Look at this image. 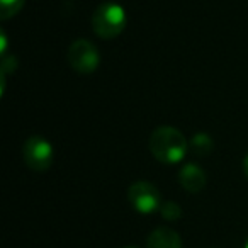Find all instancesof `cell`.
I'll list each match as a JSON object with an SVG mask.
<instances>
[{
    "instance_id": "1",
    "label": "cell",
    "mask_w": 248,
    "mask_h": 248,
    "mask_svg": "<svg viewBox=\"0 0 248 248\" xmlns=\"http://www.w3.org/2000/svg\"><path fill=\"white\" fill-rule=\"evenodd\" d=\"M150 152L158 162L175 165L186 158L190 145L184 133L172 126H160L150 135Z\"/></svg>"
},
{
    "instance_id": "2",
    "label": "cell",
    "mask_w": 248,
    "mask_h": 248,
    "mask_svg": "<svg viewBox=\"0 0 248 248\" xmlns=\"http://www.w3.org/2000/svg\"><path fill=\"white\" fill-rule=\"evenodd\" d=\"M128 16L117 2H106L92 14V29L100 39H114L126 29Z\"/></svg>"
},
{
    "instance_id": "3",
    "label": "cell",
    "mask_w": 248,
    "mask_h": 248,
    "mask_svg": "<svg viewBox=\"0 0 248 248\" xmlns=\"http://www.w3.org/2000/svg\"><path fill=\"white\" fill-rule=\"evenodd\" d=\"M70 66L78 73H92L99 68L100 65V55L97 46L89 39H75L70 45L68 53H66Z\"/></svg>"
},
{
    "instance_id": "4",
    "label": "cell",
    "mask_w": 248,
    "mask_h": 248,
    "mask_svg": "<svg viewBox=\"0 0 248 248\" xmlns=\"http://www.w3.org/2000/svg\"><path fill=\"white\" fill-rule=\"evenodd\" d=\"M26 165L34 172H45L53 165L55 160V150L53 145L46 138L39 135H34L26 140L24 148H22Z\"/></svg>"
},
{
    "instance_id": "5",
    "label": "cell",
    "mask_w": 248,
    "mask_h": 248,
    "mask_svg": "<svg viewBox=\"0 0 248 248\" xmlns=\"http://www.w3.org/2000/svg\"><path fill=\"white\" fill-rule=\"evenodd\" d=\"M128 199L133 209L141 214H152L155 211H160L163 204L162 194L156 189V186H153L152 182H146V180H140L129 187Z\"/></svg>"
},
{
    "instance_id": "6",
    "label": "cell",
    "mask_w": 248,
    "mask_h": 248,
    "mask_svg": "<svg viewBox=\"0 0 248 248\" xmlns=\"http://www.w3.org/2000/svg\"><path fill=\"white\" fill-rule=\"evenodd\" d=\"M179 182L187 192L197 194L206 187V172L196 163H187L180 169Z\"/></svg>"
},
{
    "instance_id": "7",
    "label": "cell",
    "mask_w": 248,
    "mask_h": 248,
    "mask_svg": "<svg viewBox=\"0 0 248 248\" xmlns=\"http://www.w3.org/2000/svg\"><path fill=\"white\" fill-rule=\"evenodd\" d=\"M146 248H182V240L175 230L160 226L148 234Z\"/></svg>"
},
{
    "instance_id": "8",
    "label": "cell",
    "mask_w": 248,
    "mask_h": 248,
    "mask_svg": "<svg viewBox=\"0 0 248 248\" xmlns=\"http://www.w3.org/2000/svg\"><path fill=\"white\" fill-rule=\"evenodd\" d=\"M214 141L207 133H196L190 140V152L197 156H206L213 152Z\"/></svg>"
},
{
    "instance_id": "9",
    "label": "cell",
    "mask_w": 248,
    "mask_h": 248,
    "mask_svg": "<svg viewBox=\"0 0 248 248\" xmlns=\"http://www.w3.org/2000/svg\"><path fill=\"white\" fill-rule=\"evenodd\" d=\"M26 0H0V19L7 21L21 12Z\"/></svg>"
},
{
    "instance_id": "10",
    "label": "cell",
    "mask_w": 248,
    "mask_h": 248,
    "mask_svg": "<svg viewBox=\"0 0 248 248\" xmlns=\"http://www.w3.org/2000/svg\"><path fill=\"white\" fill-rule=\"evenodd\" d=\"M160 214L167 221H177L182 216V207L177 202H173V201H165L162 204V207H160Z\"/></svg>"
},
{
    "instance_id": "11",
    "label": "cell",
    "mask_w": 248,
    "mask_h": 248,
    "mask_svg": "<svg viewBox=\"0 0 248 248\" xmlns=\"http://www.w3.org/2000/svg\"><path fill=\"white\" fill-rule=\"evenodd\" d=\"M243 172H245V175H247V179H248V153H247V156H245V160H243Z\"/></svg>"
},
{
    "instance_id": "12",
    "label": "cell",
    "mask_w": 248,
    "mask_h": 248,
    "mask_svg": "<svg viewBox=\"0 0 248 248\" xmlns=\"http://www.w3.org/2000/svg\"><path fill=\"white\" fill-rule=\"evenodd\" d=\"M123 248H138V247H123Z\"/></svg>"
},
{
    "instance_id": "13",
    "label": "cell",
    "mask_w": 248,
    "mask_h": 248,
    "mask_svg": "<svg viewBox=\"0 0 248 248\" xmlns=\"http://www.w3.org/2000/svg\"><path fill=\"white\" fill-rule=\"evenodd\" d=\"M245 248H248V241H247V243H245Z\"/></svg>"
}]
</instances>
